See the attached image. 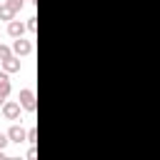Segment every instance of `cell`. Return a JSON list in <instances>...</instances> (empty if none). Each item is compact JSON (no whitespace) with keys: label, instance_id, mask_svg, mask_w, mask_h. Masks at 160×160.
Segmentation results:
<instances>
[{"label":"cell","instance_id":"1","mask_svg":"<svg viewBox=\"0 0 160 160\" xmlns=\"http://www.w3.org/2000/svg\"><path fill=\"white\" fill-rule=\"evenodd\" d=\"M18 102L22 105V110H28V112H35L38 110V98H35V92L32 90H20V95H18Z\"/></svg>","mask_w":160,"mask_h":160},{"label":"cell","instance_id":"2","mask_svg":"<svg viewBox=\"0 0 160 160\" xmlns=\"http://www.w3.org/2000/svg\"><path fill=\"white\" fill-rule=\"evenodd\" d=\"M12 52H15L18 58H25V55L32 52V42L25 40V38H15V40H12Z\"/></svg>","mask_w":160,"mask_h":160},{"label":"cell","instance_id":"3","mask_svg":"<svg viewBox=\"0 0 160 160\" xmlns=\"http://www.w3.org/2000/svg\"><path fill=\"white\" fill-rule=\"evenodd\" d=\"M20 110H22V105H20L18 100H5V105H2L5 120H18V118H20Z\"/></svg>","mask_w":160,"mask_h":160},{"label":"cell","instance_id":"4","mask_svg":"<svg viewBox=\"0 0 160 160\" xmlns=\"http://www.w3.org/2000/svg\"><path fill=\"white\" fill-rule=\"evenodd\" d=\"M8 138H10V142H28V130L22 128V125H10V130H8Z\"/></svg>","mask_w":160,"mask_h":160},{"label":"cell","instance_id":"5","mask_svg":"<svg viewBox=\"0 0 160 160\" xmlns=\"http://www.w3.org/2000/svg\"><path fill=\"white\" fill-rule=\"evenodd\" d=\"M0 65H2V70H5V72H18V70H20V65H22V60H20V58L12 52L10 58L0 60Z\"/></svg>","mask_w":160,"mask_h":160},{"label":"cell","instance_id":"6","mask_svg":"<svg viewBox=\"0 0 160 160\" xmlns=\"http://www.w3.org/2000/svg\"><path fill=\"white\" fill-rule=\"evenodd\" d=\"M25 30H28V28H25L20 20H15V18L8 22V35H10L12 40H15V38H22V35H25Z\"/></svg>","mask_w":160,"mask_h":160},{"label":"cell","instance_id":"7","mask_svg":"<svg viewBox=\"0 0 160 160\" xmlns=\"http://www.w3.org/2000/svg\"><path fill=\"white\" fill-rule=\"evenodd\" d=\"M12 18H15V10H12V8L8 5V2H2V5H0V20H5V22H10Z\"/></svg>","mask_w":160,"mask_h":160},{"label":"cell","instance_id":"8","mask_svg":"<svg viewBox=\"0 0 160 160\" xmlns=\"http://www.w3.org/2000/svg\"><path fill=\"white\" fill-rule=\"evenodd\" d=\"M0 90L5 95H10V72H5V70H0Z\"/></svg>","mask_w":160,"mask_h":160},{"label":"cell","instance_id":"9","mask_svg":"<svg viewBox=\"0 0 160 160\" xmlns=\"http://www.w3.org/2000/svg\"><path fill=\"white\" fill-rule=\"evenodd\" d=\"M10 55H12V48H8V45L0 42V60H5V58H10Z\"/></svg>","mask_w":160,"mask_h":160},{"label":"cell","instance_id":"10","mask_svg":"<svg viewBox=\"0 0 160 160\" xmlns=\"http://www.w3.org/2000/svg\"><path fill=\"white\" fill-rule=\"evenodd\" d=\"M25 28H28L30 32H35V30H38V18H28V22H25Z\"/></svg>","mask_w":160,"mask_h":160},{"label":"cell","instance_id":"11","mask_svg":"<svg viewBox=\"0 0 160 160\" xmlns=\"http://www.w3.org/2000/svg\"><path fill=\"white\" fill-rule=\"evenodd\" d=\"M5 2H8V5H10L12 10H15V12H18V10H20L22 5H25V0H5Z\"/></svg>","mask_w":160,"mask_h":160},{"label":"cell","instance_id":"12","mask_svg":"<svg viewBox=\"0 0 160 160\" xmlns=\"http://www.w3.org/2000/svg\"><path fill=\"white\" fill-rule=\"evenodd\" d=\"M35 140H38V130H35V128H30V130H28V142H30V145H35Z\"/></svg>","mask_w":160,"mask_h":160},{"label":"cell","instance_id":"13","mask_svg":"<svg viewBox=\"0 0 160 160\" xmlns=\"http://www.w3.org/2000/svg\"><path fill=\"white\" fill-rule=\"evenodd\" d=\"M10 142V138H8V132H0V150H5V145Z\"/></svg>","mask_w":160,"mask_h":160},{"label":"cell","instance_id":"14","mask_svg":"<svg viewBox=\"0 0 160 160\" xmlns=\"http://www.w3.org/2000/svg\"><path fill=\"white\" fill-rule=\"evenodd\" d=\"M5 100H8V95H5V92H2V90H0V108H2V105H5Z\"/></svg>","mask_w":160,"mask_h":160},{"label":"cell","instance_id":"15","mask_svg":"<svg viewBox=\"0 0 160 160\" xmlns=\"http://www.w3.org/2000/svg\"><path fill=\"white\" fill-rule=\"evenodd\" d=\"M5 158H8V155H5V150H0V160H5Z\"/></svg>","mask_w":160,"mask_h":160}]
</instances>
